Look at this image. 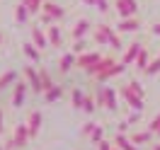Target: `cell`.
I'll use <instances>...</instances> for the list:
<instances>
[{
  "label": "cell",
  "mask_w": 160,
  "mask_h": 150,
  "mask_svg": "<svg viewBox=\"0 0 160 150\" xmlns=\"http://www.w3.org/2000/svg\"><path fill=\"white\" fill-rule=\"evenodd\" d=\"M138 27H141V22L136 17H121V22L117 24V31L129 34V31H138Z\"/></svg>",
  "instance_id": "obj_9"
},
{
  "label": "cell",
  "mask_w": 160,
  "mask_h": 150,
  "mask_svg": "<svg viewBox=\"0 0 160 150\" xmlns=\"http://www.w3.org/2000/svg\"><path fill=\"white\" fill-rule=\"evenodd\" d=\"M32 41H34L39 49H46V46H51V44H49V36H46V34H44L39 27H32Z\"/></svg>",
  "instance_id": "obj_16"
},
{
  "label": "cell",
  "mask_w": 160,
  "mask_h": 150,
  "mask_svg": "<svg viewBox=\"0 0 160 150\" xmlns=\"http://www.w3.org/2000/svg\"><path fill=\"white\" fill-rule=\"evenodd\" d=\"M24 94H27V82H15V90H12V107H22V104H24Z\"/></svg>",
  "instance_id": "obj_11"
},
{
  "label": "cell",
  "mask_w": 160,
  "mask_h": 150,
  "mask_svg": "<svg viewBox=\"0 0 160 150\" xmlns=\"http://www.w3.org/2000/svg\"><path fill=\"white\" fill-rule=\"evenodd\" d=\"M100 150H114V148H112L109 143H104V140H102V143H100Z\"/></svg>",
  "instance_id": "obj_39"
},
{
  "label": "cell",
  "mask_w": 160,
  "mask_h": 150,
  "mask_svg": "<svg viewBox=\"0 0 160 150\" xmlns=\"http://www.w3.org/2000/svg\"><path fill=\"white\" fill-rule=\"evenodd\" d=\"M27 126H29V136L34 138V136L39 133V128H41V111H32L29 119H27Z\"/></svg>",
  "instance_id": "obj_14"
},
{
  "label": "cell",
  "mask_w": 160,
  "mask_h": 150,
  "mask_svg": "<svg viewBox=\"0 0 160 150\" xmlns=\"http://www.w3.org/2000/svg\"><path fill=\"white\" fill-rule=\"evenodd\" d=\"M44 94H46V102H58L61 99V94H63V87H61V85H53V87H51V90H46L44 92Z\"/></svg>",
  "instance_id": "obj_24"
},
{
  "label": "cell",
  "mask_w": 160,
  "mask_h": 150,
  "mask_svg": "<svg viewBox=\"0 0 160 150\" xmlns=\"http://www.w3.org/2000/svg\"><path fill=\"white\" fill-rule=\"evenodd\" d=\"M150 31H153V34H155V36H160V22H155V24H153V27H150Z\"/></svg>",
  "instance_id": "obj_38"
},
{
  "label": "cell",
  "mask_w": 160,
  "mask_h": 150,
  "mask_svg": "<svg viewBox=\"0 0 160 150\" xmlns=\"http://www.w3.org/2000/svg\"><path fill=\"white\" fill-rule=\"evenodd\" d=\"M141 49H143V44H141V41H133V44H131L129 49L124 51V63H126V65H131V63H136V58H138V53H141Z\"/></svg>",
  "instance_id": "obj_10"
},
{
  "label": "cell",
  "mask_w": 160,
  "mask_h": 150,
  "mask_svg": "<svg viewBox=\"0 0 160 150\" xmlns=\"http://www.w3.org/2000/svg\"><path fill=\"white\" fill-rule=\"evenodd\" d=\"M129 87H131L133 92H136L138 97H143V94H146V92H143V87H141V82H138V80H131V82H129Z\"/></svg>",
  "instance_id": "obj_31"
},
{
  "label": "cell",
  "mask_w": 160,
  "mask_h": 150,
  "mask_svg": "<svg viewBox=\"0 0 160 150\" xmlns=\"http://www.w3.org/2000/svg\"><path fill=\"white\" fill-rule=\"evenodd\" d=\"M97 10L100 12H109V2H107V0H97Z\"/></svg>",
  "instance_id": "obj_33"
},
{
  "label": "cell",
  "mask_w": 160,
  "mask_h": 150,
  "mask_svg": "<svg viewBox=\"0 0 160 150\" xmlns=\"http://www.w3.org/2000/svg\"><path fill=\"white\" fill-rule=\"evenodd\" d=\"M114 143H117V148H119V150H138V148H136V143H133L131 138H126L124 133H119V136L114 138Z\"/></svg>",
  "instance_id": "obj_18"
},
{
  "label": "cell",
  "mask_w": 160,
  "mask_h": 150,
  "mask_svg": "<svg viewBox=\"0 0 160 150\" xmlns=\"http://www.w3.org/2000/svg\"><path fill=\"white\" fill-rule=\"evenodd\" d=\"M97 128V126H95V123H88V126H85V128H82V133H85V136H90L92 131Z\"/></svg>",
  "instance_id": "obj_37"
},
{
  "label": "cell",
  "mask_w": 160,
  "mask_h": 150,
  "mask_svg": "<svg viewBox=\"0 0 160 150\" xmlns=\"http://www.w3.org/2000/svg\"><path fill=\"white\" fill-rule=\"evenodd\" d=\"M82 49H85V39H78L75 46H73V51H82Z\"/></svg>",
  "instance_id": "obj_35"
},
{
  "label": "cell",
  "mask_w": 160,
  "mask_h": 150,
  "mask_svg": "<svg viewBox=\"0 0 160 150\" xmlns=\"http://www.w3.org/2000/svg\"><path fill=\"white\" fill-rule=\"evenodd\" d=\"M22 51H24V56H27V58H32V60H34V63H39V60H41L39 46H37L34 41H27V44L22 46Z\"/></svg>",
  "instance_id": "obj_17"
},
{
  "label": "cell",
  "mask_w": 160,
  "mask_h": 150,
  "mask_svg": "<svg viewBox=\"0 0 160 150\" xmlns=\"http://www.w3.org/2000/svg\"><path fill=\"white\" fill-rule=\"evenodd\" d=\"M29 7H27V5H24V2H20V5H17V10H15V20H17V24H24V22L29 20Z\"/></svg>",
  "instance_id": "obj_20"
},
{
  "label": "cell",
  "mask_w": 160,
  "mask_h": 150,
  "mask_svg": "<svg viewBox=\"0 0 160 150\" xmlns=\"http://www.w3.org/2000/svg\"><path fill=\"white\" fill-rule=\"evenodd\" d=\"M114 150H117V148H114Z\"/></svg>",
  "instance_id": "obj_46"
},
{
  "label": "cell",
  "mask_w": 160,
  "mask_h": 150,
  "mask_svg": "<svg viewBox=\"0 0 160 150\" xmlns=\"http://www.w3.org/2000/svg\"><path fill=\"white\" fill-rule=\"evenodd\" d=\"M129 126H131L129 121H121V123H119V133H126V131H129Z\"/></svg>",
  "instance_id": "obj_36"
},
{
  "label": "cell",
  "mask_w": 160,
  "mask_h": 150,
  "mask_svg": "<svg viewBox=\"0 0 160 150\" xmlns=\"http://www.w3.org/2000/svg\"><path fill=\"white\" fill-rule=\"evenodd\" d=\"M24 78L27 82L32 85V90L34 92H44V85H41V75L34 70V65H24Z\"/></svg>",
  "instance_id": "obj_7"
},
{
  "label": "cell",
  "mask_w": 160,
  "mask_h": 150,
  "mask_svg": "<svg viewBox=\"0 0 160 150\" xmlns=\"http://www.w3.org/2000/svg\"><path fill=\"white\" fill-rule=\"evenodd\" d=\"M0 150H5V148H2V145H0Z\"/></svg>",
  "instance_id": "obj_45"
},
{
  "label": "cell",
  "mask_w": 160,
  "mask_h": 150,
  "mask_svg": "<svg viewBox=\"0 0 160 150\" xmlns=\"http://www.w3.org/2000/svg\"><path fill=\"white\" fill-rule=\"evenodd\" d=\"M95 107H97V104H95V99H92V97H85V104H82V109L88 111V114H92V111H95Z\"/></svg>",
  "instance_id": "obj_30"
},
{
  "label": "cell",
  "mask_w": 160,
  "mask_h": 150,
  "mask_svg": "<svg viewBox=\"0 0 160 150\" xmlns=\"http://www.w3.org/2000/svg\"><path fill=\"white\" fill-rule=\"evenodd\" d=\"M46 36H49V44H51V46H61V39H63V34H61V29L56 27V24H51V27H49Z\"/></svg>",
  "instance_id": "obj_19"
},
{
  "label": "cell",
  "mask_w": 160,
  "mask_h": 150,
  "mask_svg": "<svg viewBox=\"0 0 160 150\" xmlns=\"http://www.w3.org/2000/svg\"><path fill=\"white\" fill-rule=\"evenodd\" d=\"M0 133H2V111H0Z\"/></svg>",
  "instance_id": "obj_41"
},
{
  "label": "cell",
  "mask_w": 160,
  "mask_h": 150,
  "mask_svg": "<svg viewBox=\"0 0 160 150\" xmlns=\"http://www.w3.org/2000/svg\"><path fill=\"white\" fill-rule=\"evenodd\" d=\"M117 12H119L121 17H136L138 2L136 0H117Z\"/></svg>",
  "instance_id": "obj_6"
},
{
  "label": "cell",
  "mask_w": 160,
  "mask_h": 150,
  "mask_svg": "<svg viewBox=\"0 0 160 150\" xmlns=\"http://www.w3.org/2000/svg\"><path fill=\"white\" fill-rule=\"evenodd\" d=\"M148 131H153V133H158V131H160V114L148 123Z\"/></svg>",
  "instance_id": "obj_32"
},
{
  "label": "cell",
  "mask_w": 160,
  "mask_h": 150,
  "mask_svg": "<svg viewBox=\"0 0 160 150\" xmlns=\"http://www.w3.org/2000/svg\"><path fill=\"white\" fill-rule=\"evenodd\" d=\"M158 73H160V56H158V58H155V60H153V63L148 65L146 75H158Z\"/></svg>",
  "instance_id": "obj_29"
},
{
  "label": "cell",
  "mask_w": 160,
  "mask_h": 150,
  "mask_svg": "<svg viewBox=\"0 0 160 150\" xmlns=\"http://www.w3.org/2000/svg\"><path fill=\"white\" fill-rule=\"evenodd\" d=\"M85 5H90V7H97V0H82Z\"/></svg>",
  "instance_id": "obj_40"
},
{
  "label": "cell",
  "mask_w": 160,
  "mask_h": 150,
  "mask_svg": "<svg viewBox=\"0 0 160 150\" xmlns=\"http://www.w3.org/2000/svg\"><path fill=\"white\" fill-rule=\"evenodd\" d=\"M39 75H41V85H44V92H46V90H51V87L56 85V82L51 80V75H49V73H46V70H41Z\"/></svg>",
  "instance_id": "obj_27"
},
{
  "label": "cell",
  "mask_w": 160,
  "mask_h": 150,
  "mask_svg": "<svg viewBox=\"0 0 160 150\" xmlns=\"http://www.w3.org/2000/svg\"><path fill=\"white\" fill-rule=\"evenodd\" d=\"M124 70H126V63H124V60H119V63H114L112 68H107L104 73H100V75H97V80H100V82H102V80H109V78H114V75H121Z\"/></svg>",
  "instance_id": "obj_12"
},
{
  "label": "cell",
  "mask_w": 160,
  "mask_h": 150,
  "mask_svg": "<svg viewBox=\"0 0 160 150\" xmlns=\"http://www.w3.org/2000/svg\"><path fill=\"white\" fill-rule=\"evenodd\" d=\"M85 97H88V94H82V90H78V87H75V90L70 92V102H73V107H75V109H82Z\"/></svg>",
  "instance_id": "obj_23"
},
{
  "label": "cell",
  "mask_w": 160,
  "mask_h": 150,
  "mask_svg": "<svg viewBox=\"0 0 160 150\" xmlns=\"http://www.w3.org/2000/svg\"><path fill=\"white\" fill-rule=\"evenodd\" d=\"M22 2L29 7L32 15H37V12H41V7H44V2H46V0H22Z\"/></svg>",
  "instance_id": "obj_26"
},
{
  "label": "cell",
  "mask_w": 160,
  "mask_h": 150,
  "mask_svg": "<svg viewBox=\"0 0 160 150\" xmlns=\"http://www.w3.org/2000/svg\"><path fill=\"white\" fill-rule=\"evenodd\" d=\"M153 136H155L153 131H141V133H133V136H131V140H133L136 145H143V143H150V140H153Z\"/></svg>",
  "instance_id": "obj_22"
},
{
  "label": "cell",
  "mask_w": 160,
  "mask_h": 150,
  "mask_svg": "<svg viewBox=\"0 0 160 150\" xmlns=\"http://www.w3.org/2000/svg\"><path fill=\"white\" fill-rule=\"evenodd\" d=\"M15 82H17V73H15V70H8V73H2V75H0V90L10 87V85H15Z\"/></svg>",
  "instance_id": "obj_21"
},
{
  "label": "cell",
  "mask_w": 160,
  "mask_h": 150,
  "mask_svg": "<svg viewBox=\"0 0 160 150\" xmlns=\"http://www.w3.org/2000/svg\"><path fill=\"white\" fill-rule=\"evenodd\" d=\"M97 102H100L104 109H109V111L119 109V104H117V92L112 90V87H100V92H97Z\"/></svg>",
  "instance_id": "obj_4"
},
{
  "label": "cell",
  "mask_w": 160,
  "mask_h": 150,
  "mask_svg": "<svg viewBox=\"0 0 160 150\" xmlns=\"http://www.w3.org/2000/svg\"><path fill=\"white\" fill-rule=\"evenodd\" d=\"M73 65H78V56H75V53H63V56H61V63H58L61 73H70Z\"/></svg>",
  "instance_id": "obj_15"
},
{
  "label": "cell",
  "mask_w": 160,
  "mask_h": 150,
  "mask_svg": "<svg viewBox=\"0 0 160 150\" xmlns=\"http://www.w3.org/2000/svg\"><path fill=\"white\" fill-rule=\"evenodd\" d=\"M88 34H90V22H88V20H78V24H75L73 31H70V36H73L75 41H78V39H85Z\"/></svg>",
  "instance_id": "obj_13"
},
{
  "label": "cell",
  "mask_w": 160,
  "mask_h": 150,
  "mask_svg": "<svg viewBox=\"0 0 160 150\" xmlns=\"http://www.w3.org/2000/svg\"><path fill=\"white\" fill-rule=\"evenodd\" d=\"M2 41H5V36H2V31H0V44H2Z\"/></svg>",
  "instance_id": "obj_42"
},
{
  "label": "cell",
  "mask_w": 160,
  "mask_h": 150,
  "mask_svg": "<svg viewBox=\"0 0 160 150\" xmlns=\"http://www.w3.org/2000/svg\"><path fill=\"white\" fill-rule=\"evenodd\" d=\"M155 150H160V145H155Z\"/></svg>",
  "instance_id": "obj_43"
},
{
  "label": "cell",
  "mask_w": 160,
  "mask_h": 150,
  "mask_svg": "<svg viewBox=\"0 0 160 150\" xmlns=\"http://www.w3.org/2000/svg\"><path fill=\"white\" fill-rule=\"evenodd\" d=\"M121 97H124V102H126L133 111H141V109H143V97H138L129 85H124V87H121Z\"/></svg>",
  "instance_id": "obj_5"
},
{
  "label": "cell",
  "mask_w": 160,
  "mask_h": 150,
  "mask_svg": "<svg viewBox=\"0 0 160 150\" xmlns=\"http://www.w3.org/2000/svg\"><path fill=\"white\" fill-rule=\"evenodd\" d=\"M155 136H160V131H158V133H155Z\"/></svg>",
  "instance_id": "obj_44"
},
{
  "label": "cell",
  "mask_w": 160,
  "mask_h": 150,
  "mask_svg": "<svg viewBox=\"0 0 160 150\" xmlns=\"http://www.w3.org/2000/svg\"><path fill=\"white\" fill-rule=\"evenodd\" d=\"M148 51L146 49H141V53H138V58H136V68L141 70V73H146V70H148Z\"/></svg>",
  "instance_id": "obj_25"
},
{
  "label": "cell",
  "mask_w": 160,
  "mask_h": 150,
  "mask_svg": "<svg viewBox=\"0 0 160 150\" xmlns=\"http://www.w3.org/2000/svg\"><path fill=\"white\" fill-rule=\"evenodd\" d=\"M138 119H141V111H133L131 116H126V121H129V123H136Z\"/></svg>",
  "instance_id": "obj_34"
},
{
  "label": "cell",
  "mask_w": 160,
  "mask_h": 150,
  "mask_svg": "<svg viewBox=\"0 0 160 150\" xmlns=\"http://www.w3.org/2000/svg\"><path fill=\"white\" fill-rule=\"evenodd\" d=\"M100 60H102L100 53H80V56H78V65H80L82 70H88V73H90V70L95 68Z\"/></svg>",
  "instance_id": "obj_8"
},
{
  "label": "cell",
  "mask_w": 160,
  "mask_h": 150,
  "mask_svg": "<svg viewBox=\"0 0 160 150\" xmlns=\"http://www.w3.org/2000/svg\"><path fill=\"white\" fill-rule=\"evenodd\" d=\"M29 126L27 123H20L17 128H15V133H12V138L8 140V150H17V148H24L27 145V140H29Z\"/></svg>",
  "instance_id": "obj_3"
},
{
  "label": "cell",
  "mask_w": 160,
  "mask_h": 150,
  "mask_svg": "<svg viewBox=\"0 0 160 150\" xmlns=\"http://www.w3.org/2000/svg\"><path fill=\"white\" fill-rule=\"evenodd\" d=\"M63 17H66V10L58 2H44V7H41V22L44 24H56Z\"/></svg>",
  "instance_id": "obj_2"
},
{
  "label": "cell",
  "mask_w": 160,
  "mask_h": 150,
  "mask_svg": "<svg viewBox=\"0 0 160 150\" xmlns=\"http://www.w3.org/2000/svg\"><path fill=\"white\" fill-rule=\"evenodd\" d=\"M95 41L97 44H109L112 49H121L119 36H117V31L112 29L109 24H97L95 27Z\"/></svg>",
  "instance_id": "obj_1"
},
{
  "label": "cell",
  "mask_w": 160,
  "mask_h": 150,
  "mask_svg": "<svg viewBox=\"0 0 160 150\" xmlns=\"http://www.w3.org/2000/svg\"><path fill=\"white\" fill-rule=\"evenodd\" d=\"M102 138H104V128H100V126H97V128L90 133V143H97V145H100Z\"/></svg>",
  "instance_id": "obj_28"
}]
</instances>
